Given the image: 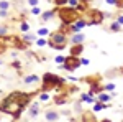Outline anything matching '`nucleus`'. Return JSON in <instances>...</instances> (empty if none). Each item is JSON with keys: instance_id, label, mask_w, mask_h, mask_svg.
I'll list each match as a JSON object with an SVG mask.
<instances>
[{"instance_id": "18", "label": "nucleus", "mask_w": 123, "mask_h": 122, "mask_svg": "<svg viewBox=\"0 0 123 122\" xmlns=\"http://www.w3.org/2000/svg\"><path fill=\"white\" fill-rule=\"evenodd\" d=\"M20 30H21L23 33H26V31H30V23H28V22H26L25 18L21 20V23H20Z\"/></svg>"}, {"instance_id": "14", "label": "nucleus", "mask_w": 123, "mask_h": 122, "mask_svg": "<svg viewBox=\"0 0 123 122\" xmlns=\"http://www.w3.org/2000/svg\"><path fill=\"white\" fill-rule=\"evenodd\" d=\"M35 40H36V35H33V33H25L23 35V41L26 43V45H31V43H35Z\"/></svg>"}, {"instance_id": "23", "label": "nucleus", "mask_w": 123, "mask_h": 122, "mask_svg": "<svg viewBox=\"0 0 123 122\" xmlns=\"http://www.w3.org/2000/svg\"><path fill=\"white\" fill-rule=\"evenodd\" d=\"M39 101H41V102H46V101H49V94H48L46 91H43V93L39 94Z\"/></svg>"}, {"instance_id": "3", "label": "nucleus", "mask_w": 123, "mask_h": 122, "mask_svg": "<svg viewBox=\"0 0 123 122\" xmlns=\"http://www.w3.org/2000/svg\"><path fill=\"white\" fill-rule=\"evenodd\" d=\"M62 84H66V79L57 74H53V73H44V76L41 78V87L46 93L54 91L57 86H62Z\"/></svg>"}, {"instance_id": "16", "label": "nucleus", "mask_w": 123, "mask_h": 122, "mask_svg": "<svg viewBox=\"0 0 123 122\" xmlns=\"http://www.w3.org/2000/svg\"><path fill=\"white\" fill-rule=\"evenodd\" d=\"M110 31H113V33H118V31H122V25L115 20V22H112L110 23Z\"/></svg>"}, {"instance_id": "11", "label": "nucleus", "mask_w": 123, "mask_h": 122, "mask_svg": "<svg viewBox=\"0 0 123 122\" xmlns=\"http://www.w3.org/2000/svg\"><path fill=\"white\" fill-rule=\"evenodd\" d=\"M44 119H46V121H57V119H59V112L49 109V111L44 112Z\"/></svg>"}, {"instance_id": "9", "label": "nucleus", "mask_w": 123, "mask_h": 122, "mask_svg": "<svg viewBox=\"0 0 123 122\" xmlns=\"http://www.w3.org/2000/svg\"><path fill=\"white\" fill-rule=\"evenodd\" d=\"M39 76H36V74H28V76H25L23 78V83L25 84H36V83H39Z\"/></svg>"}, {"instance_id": "26", "label": "nucleus", "mask_w": 123, "mask_h": 122, "mask_svg": "<svg viewBox=\"0 0 123 122\" xmlns=\"http://www.w3.org/2000/svg\"><path fill=\"white\" fill-rule=\"evenodd\" d=\"M53 2H54L56 7H62V5H66V3H67V0H53Z\"/></svg>"}, {"instance_id": "8", "label": "nucleus", "mask_w": 123, "mask_h": 122, "mask_svg": "<svg viewBox=\"0 0 123 122\" xmlns=\"http://www.w3.org/2000/svg\"><path fill=\"white\" fill-rule=\"evenodd\" d=\"M84 51V43H77V45H71V55L72 56H79Z\"/></svg>"}, {"instance_id": "25", "label": "nucleus", "mask_w": 123, "mask_h": 122, "mask_svg": "<svg viewBox=\"0 0 123 122\" xmlns=\"http://www.w3.org/2000/svg\"><path fill=\"white\" fill-rule=\"evenodd\" d=\"M64 59H66V56H61V55H57V56L54 58V61H56L57 65H62V63H64Z\"/></svg>"}, {"instance_id": "32", "label": "nucleus", "mask_w": 123, "mask_h": 122, "mask_svg": "<svg viewBox=\"0 0 123 122\" xmlns=\"http://www.w3.org/2000/svg\"><path fill=\"white\" fill-rule=\"evenodd\" d=\"M12 66H13L15 69H21V63H20V61H13V63H12Z\"/></svg>"}, {"instance_id": "29", "label": "nucleus", "mask_w": 123, "mask_h": 122, "mask_svg": "<svg viewBox=\"0 0 123 122\" xmlns=\"http://www.w3.org/2000/svg\"><path fill=\"white\" fill-rule=\"evenodd\" d=\"M5 35H8V28L7 27H0V36H5Z\"/></svg>"}, {"instance_id": "13", "label": "nucleus", "mask_w": 123, "mask_h": 122, "mask_svg": "<svg viewBox=\"0 0 123 122\" xmlns=\"http://www.w3.org/2000/svg\"><path fill=\"white\" fill-rule=\"evenodd\" d=\"M107 107H108V104L100 102V101H94V107H92V111H94V112H100V111H104V109H107Z\"/></svg>"}, {"instance_id": "1", "label": "nucleus", "mask_w": 123, "mask_h": 122, "mask_svg": "<svg viewBox=\"0 0 123 122\" xmlns=\"http://www.w3.org/2000/svg\"><path fill=\"white\" fill-rule=\"evenodd\" d=\"M35 93H23V91H13L10 93L2 102H0V112L8 114L13 119H20L26 106L31 102Z\"/></svg>"}, {"instance_id": "22", "label": "nucleus", "mask_w": 123, "mask_h": 122, "mask_svg": "<svg viewBox=\"0 0 123 122\" xmlns=\"http://www.w3.org/2000/svg\"><path fill=\"white\" fill-rule=\"evenodd\" d=\"M0 8L2 10H8L10 8V2L8 0H0Z\"/></svg>"}, {"instance_id": "10", "label": "nucleus", "mask_w": 123, "mask_h": 122, "mask_svg": "<svg viewBox=\"0 0 123 122\" xmlns=\"http://www.w3.org/2000/svg\"><path fill=\"white\" fill-rule=\"evenodd\" d=\"M39 102H33L31 104V107H30V119H35V117H38L39 114Z\"/></svg>"}, {"instance_id": "2", "label": "nucleus", "mask_w": 123, "mask_h": 122, "mask_svg": "<svg viewBox=\"0 0 123 122\" xmlns=\"http://www.w3.org/2000/svg\"><path fill=\"white\" fill-rule=\"evenodd\" d=\"M67 41H69V38H67V31L64 30H56V31H53V33H49V40H48V45L53 48V50H57V51H61V50H64L67 46Z\"/></svg>"}, {"instance_id": "12", "label": "nucleus", "mask_w": 123, "mask_h": 122, "mask_svg": "<svg viewBox=\"0 0 123 122\" xmlns=\"http://www.w3.org/2000/svg\"><path fill=\"white\" fill-rule=\"evenodd\" d=\"M54 15H56V10H46V12H43L41 20H43V22H49V20L54 18Z\"/></svg>"}, {"instance_id": "30", "label": "nucleus", "mask_w": 123, "mask_h": 122, "mask_svg": "<svg viewBox=\"0 0 123 122\" xmlns=\"http://www.w3.org/2000/svg\"><path fill=\"white\" fill-rule=\"evenodd\" d=\"M26 3H28L30 7H36L39 3V0H26Z\"/></svg>"}, {"instance_id": "7", "label": "nucleus", "mask_w": 123, "mask_h": 122, "mask_svg": "<svg viewBox=\"0 0 123 122\" xmlns=\"http://www.w3.org/2000/svg\"><path fill=\"white\" fill-rule=\"evenodd\" d=\"M110 99H112V94H108L107 91H100V93H97V101H100V102L108 104V102H110Z\"/></svg>"}, {"instance_id": "21", "label": "nucleus", "mask_w": 123, "mask_h": 122, "mask_svg": "<svg viewBox=\"0 0 123 122\" xmlns=\"http://www.w3.org/2000/svg\"><path fill=\"white\" fill-rule=\"evenodd\" d=\"M104 91H107V93H113L115 91V84L113 83H107V84L104 86Z\"/></svg>"}, {"instance_id": "4", "label": "nucleus", "mask_w": 123, "mask_h": 122, "mask_svg": "<svg viewBox=\"0 0 123 122\" xmlns=\"http://www.w3.org/2000/svg\"><path fill=\"white\" fill-rule=\"evenodd\" d=\"M56 13L59 20H61V23L62 25H71V23H74L77 18H80V13L77 12L76 8H72V7H57L56 8Z\"/></svg>"}, {"instance_id": "28", "label": "nucleus", "mask_w": 123, "mask_h": 122, "mask_svg": "<svg viewBox=\"0 0 123 122\" xmlns=\"http://www.w3.org/2000/svg\"><path fill=\"white\" fill-rule=\"evenodd\" d=\"M77 2H79V0H67V7H72V8H76V5H77Z\"/></svg>"}, {"instance_id": "34", "label": "nucleus", "mask_w": 123, "mask_h": 122, "mask_svg": "<svg viewBox=\"0 0 123 122\" xmlns=\"http://www.w3.org/2000/svg\"><path fill=\"white\" fill-rule=\"evenodd\" d=\"M89 63H90V61H89V59H87V58H80V65L87 66V65H89Z\"/></svg>"}, {"instance_id": "24", "label": "nucleus", "mask_w": 123, "mask_h": 122, "mask_svg": "<svg viewBox=\"0 0 123 122\" xmlns=\"http://www.w3.org/2000/svg\"><path fill=\"white\" fill-rule=\"evenodd\" d=\"M49 35V30L48 28H39L38 30V36H48Z\"/></svg>"}, {"instance_id": "31", "label": "nucleus", "mask_w": 123, "mask_h": 122, "mask_svg": "<svg viewBox=\"0 0 123 122\" xmlns=\"http://www.w3.org/2000/svg\"><path fill=\"white\" fill-rule=\"evenodd\" d=\"M8 17V10H2L0 8V18H7Z\"/></svg>"}, {"instance_id": "5", "label": "nucleus", "mask_w": 123, "mask_h": 122, "mask_svg": "<svg viewBox=\"0 0 123 122\" xmlns=\"http://www.w3.org/2000/svg\"><path fill=\"white\" fill-rule=\"evenodd\" d=\"M80 58L79 56H72V55H69V56H66V59H64V63L61 65V68L62 69H66V71H76L77 68H80Z\"/></svg>"}, {"instance_id": "19", "label": "nucleus", "mask_w": 123, "mask_h": 122, "mask_svg": "<svg viewBox=\"0 0 123 122\" xmlns=\"http://www.w3.org/2000/svg\"><path fill=\"white\" fill-rule=\"evenodd\" d=\"M80 101H82V102H94L95 99H94L92 94H82V96H80Z\"/></svg>"}, {"instance_id": "33", "label": "nucleus", "mask_w": 123, "mask_h": 122, "mask_svg": "<svg viewBox=\"0 0 123 122\" xmlns=\"http://www.w3.org/2000/svg\"><path fill=\"white\" fill-rule=\"evenodd\" d=\"M117 2H118V0H105V3H107V5H112V7L117 5Z\"/></svg>"}, {"instance_id": "17", "label": "nucleus", "mask_w": 123, "mask_h": 122, "mask_svg": "<svg viewBox=\"0 0 123 122\" xmlns=\"http://www.w3.org/2000/svg\"><path fill=\"white\" fill-rule=\"evenodd\" d=\"M7 48L8 46H7V43H5V36H0V56L7 51Z\"/></svg>"}, {"instance_id": "35", "label": "nucleus", "mask_w": 123, "mask_h": 122, "mask_svg": "<svg viewBox=\"0 0 123 122\" xmlns=\"http://www.w3.org/2000/svg\"><path fill=\"white\" fill-rule=\"evenodd\" d=\"M117 22H118V23L123 27V15H118V17H117Z\"/></svg>"}, {"instance_id": "20", "label": "nucleus", "mask_w": 123, "mask_h": 122, "mask_svg": "<svg viewBox=\"0 0 123 122\" xmlns=\"http://www.w3.org/2000/svg\"><path fill=\"white\" fill-rule=\"evenodd\" d=\"M35 43H36L39 48H43V46H46V45H48V40L44 36H39V38H36V40H35Z\"/></svg>"}, {"instance_id": "27", "label": "nucleus", "mask_w": 123, "mask_h": 122, "mask_svg": "<svg viewBox=\"0 0 123 122\" xmlns=\"http://www.w3.org/2000/svg\"><path fill=\"white\" fill-rule=\"evenodd\" d=\"M39 13H41V8H39L38 5H36V7H33V8H31V15H39Z\"/></svg>"}, {"instance_id": "6", "label": "nucleus", "mask_w": 123, "mask_h": 122, "mask_svg": "<svg viewBox=\"0 0 123 122\" xmlns=\"http://www.w3.org/2000/svg\"><path fill=\"white\" fill-rule=\"evenodd\" d=\"M84 33H80V31H77V33H72L71 35V45H77V43H84Z\"/></svg>"}, {"instance_id": "15", "label": "nucleus", "mask_w": 123, "mask_h": 122, "mask_svg": "<svg viewBox=\"0 0 123 122\" xmlns=\"http://www.w3.org/2000/svg\"><path fill=\"white\" fill-rule=\"evenodd\" d=\"M82 119H84V121H97L94 111H85V112L82 114Z\"/></svg>"}]
</instances>
